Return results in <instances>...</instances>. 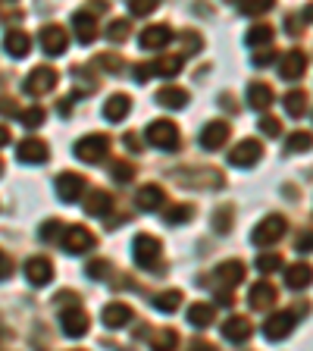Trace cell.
Instances as JSON below:
<instances>
[{"mask_svg":"<svg viewBox=\"0 0 313 351\" xmlns=\"http://www.w3.org/2000/svg\"><path fill=\"white\" fill-rule=\"evenodd\" d=\"M57 79H60L57 69H51V66H35V69L25 75V82H22V91L32 95V97H41L57 85Z\"/></svg>","mask_w":313,"mask_h":351,"instance_id":"4","label":"cell"},{"mask_svg":"<svg viewBox=\"0 0 313 351\" xmlns=\"http://www.w3.org/2000/svg\"><path fill=\"white\" fill-rule=\"evenodd\" d=\"M310 282H313V267L307 261H298L285 270V285L295 289V292H298V289H307Z\"/></svg>","mask_w":313,"mask_h":351,"instance_id":"21","label":"cell"},{"mask_svg":"<svg viewBox=\"0 0 313 351\" xmlns=\"http://www.w3.org/2000/svg\"><path fill=\"white\" fill-rule=\"evenodd\" d=\"M185 63V53H166V57H160L157 63H153V75H163V79H173V75H179V69H182Z\"/></svg>","mask_w":313,"mask_h":351,"instance_id":"31","label":"cell"},{"mask_svg":"<svg viewBox=\"0 0 313 351\" xmlns=\"http://www.w3.org/2000/svg\"><path fill=\"white\" fill-rule=\"evenodd\" d=\"M273 38H276V29H273V25H266V22H260V25H254V29L248 32V44H251V47H266Z\"/></svg>","mask_w":313,"mask_h":351,"instance_id":"34","label":"cell"},{"mask_svg":"<svg viewBox=\"0 0 313 351\" xmlns=\"http://www.w3.org/2000/svg\"><path fill=\"white\" fill-rule=\"evenodd\" d=\"M129 110H132L129 95H113L107 104H103V119H107V123H119V119L129 117Z\"/></svg>","mask_w":313,"mask_h":351,"instance_id":"26","label":"cell"},{"mask_svg":"<svg viewBox=\"0 0 313 351\" xmlns=\"http://www.w3.org/2000/svg\"><path fill=\"white\" fill-rule=\"evenodd\" d=\"M310 19H313V7H307L304 10V22H310Z\"/></svg>","mask_w":313,"mask_h":351,"instance_id":"57","label":"cell"},{"mask_svg":"<svg viewBox=\"0 0 313 351\" xmlns=\"http://www.w3.org/2000/svg\"><path fill=\"white\" fill-rule=\"evenodd\" d=\"M153 75V63H138L135 66V82H147Z\"/></svg>","mask_w":313,"mask_h":351,"instance_id":"51","label":"cell"},{"mask_svg":"<svg viewBox=\"0 0 313 351\" xmlns=\"http://www.w3.org/2000/svg\"><path fill=\"white\" fill-rule=\"evenodd\" d=\"M285 217H279V213H270V217H263L260 223L254 226V232H251V241H254L257 248H266V245H276L279 239L285 235Z\"/></svg>","mask_w":313,"mask_h":351,"instance_id":"2","label":"cell"},{"mask_svg":"<svg viewBox=\"0 0 313 351\" xmlns=\"http://www.w3.org/2000/svg\"><path fill=\"white\" fill-rule=\"evenodd\" d=\"M229 226H232V210L219 207V210L213 213V229H216V232H229Z\"/></svg>","mask_w":313,"mask_h":351,"instance_id":"41","label":"cell"},{"mask_svg":"<svg viewBox=\"0 0 313 351\" xmlns=\"http://www.w3.org/2000/svg\"><path fill=\"white\" fill-rule=\"evenodd\" d=\"M169 41H173V29H169V25H163V22L141 32V47H145V51H163Z\"/></svg>","mask_w":313,"mask_h":351,"instance_id":"16","label":"cell"},{"mask_svg":"<svg viewBox=\"0 0 313 351\" xmlns=\"http://www.w3.org/2000/svg\"><path fill=\"white\" fill-rule=\"evenodd\" d=\"M60 323H63L66 336H85L88 326H91V320H88V314H85V307H79V304L66 307L63 314H60Z\"/></svg>","mask_w":313,"mask_h":351,"instance_id":"9","label":"cell"},{"mask_svg":"<svg viewBox=\"0 0 313 351\" xmlns=\"http://www.w3.org/2000/svg\"><path fill=\"white\" fill-rule=\"evenodd\" d=\"M47 154H51V147H47V141H41V138H22L19 141V160L22 163H44Z\"/></svg>","mask_w":313,"mask_h":351,"instance_id":"18","label":"cell"},{"mask_svg":"<svg viewBox=\"0 0 313 351\" xmlns=\"http://www.w3.org/2000/svg\"><path fill=\"white\" fill-rule=\"evenodd\" d=\"M260 154H263V145L257 138H245V141H238V145L232 147V154H229V163L232 167H254L257 160H260Z\"/></svg>","mask_w":313,"mask_h":351,"instance_id":"8","label":"cell"},{"mask_svg":"<svg viewBox=\"0 0 313 351\" xmlns=\"http://www.w3.org/2000/svg\"><path fill=\"white\" fill-rule=\"evenodd\" d=\"M179 304H182V292H179V289H166V292L153 295V307L163 311V314H173Z\"/></svg>","mask_w":313,"mask_h":351,"instance_id":"33","label":"cell"},{"mask_svg":"<svg viewBox=\"0 0 313 351\" xmlns=\"http://www.w3.org/2000/svg\"><path fill=\"white\" fill-rule=\"evenodd\" d=\"M25 276H29L32 285H47L53 276V267L47 257H29L25 261Z\"/></svg>","mask_w":313,"mask_h":351,"instance_id":"19","label":"cell"},{"mask_svg":"<svg viewBox=\"0 0 313 351\" xmlns=\"http://www.w3.org/2000/svg\"><path fill=\"white\" fill-rule=\"evenodd\" d=\"M270 63H276V53H273V51L254 53V66H270Z\"/></svg>","mask_w":313,"mask_h":351,"instance_id":"53","label":"cell"},{"mask_svg":"<svg viewBox=\"0 0 313 351\" xmlns=\"http://www.w3.org/2000/svg\"><path fill=\"white\" fill-rule=\"evenodd\" d=\"M3 51H7L10 57H25V53L32 51V38L22 29H10L7 35H3Z\"/></svg>","mask_w":313,"mask_h":351,"instance_id":"25","label":"cell"},{"mask_svg":"<svg viewBox=\"0 0 313 351\" xmlns=\"http://www.w3.org/2000/svg\"><path fill=\"white\" fill-rule=\"evenodd\" d=\"M10 273H13V261L7 254H0V279H7Z\"/></svg>","mask_w":313,"mask_h":351,"instance_id":"55","label":"cell"},{"mask_svg":"<svg viewBox=\"0 0 313 351\" xmlns=\"http://www.w3.org/2000/svg\"><path fill=\"white\" fill-rule=\"evenodd\" d=\"M260 132L263 135H270V138H276L279 132H282V123H279L276 117H263L260 119Z\"/></svg>","mask_w":313,"mask_h":351,"instance_id":"45","label":"cell"},{"mask_svg":"<svg viewBox=\"0 0 313 351\" xmlns=\"http://www.w3.org/2000/svg\"><path fill=\"white\" fill-rule=\"evenodd\" d=\"M182 41H185V57H191V53L201 47V38H197L195 32H182Z\"/></svg>","mask_w":313,"mask_h":351,"instance_id":"48","label":"cell"},{"mask_svg":"<svg viewBox=\"0 0 313 351\" xmlns=\"http://www.w3.org/2000/svg\"><path fill=\"white\" fill-rule=\"evenodd\" d=\"M135 204L141 207V210H160L163 204H166V191L160 189V185H141L138 195H135Z\"/></svg>","mask_w":313,"mask_h":351,"instance_id":"17","label":"cell"},{"mask_svg":"<svg viewBox=\"0 0 313 351\" xmlns=\"http://www.w3.org/2000/svg\"><path fill=\"white\" fill-rule=\"evenodd\" d=\"M301 25H304V16H288V19H285V32H288V35H298V32H304L301 29Z\"/></svg>","mask_w":313,"mask_h":351,"instance_id":"52","label":"cell"},{"mask_svg":"<svg viewBox=\"0 0 313 351\" xmlns=\"http://www.w3.org/2000/svg\"><path fill=\"white\" fill-rule=\"evenodd\" d=\"M19 119L25 123V129H38V125L44 123V110H41V107H25Z\"/></svg>","mask_w":313,"mask_h":351,"instance_id":"40","label":"cell"},{"mask_svg":"<svg viewBox=\"0 0 313 351\" xmlns=\"http://www.w3.org/2000/svg\"><path fill=\"white\" fill-rule=\"evenodd\" d=\"M73 29H75V38H79L82 44H91L97 38V16L91 13V10H79V13L73 16Z\"/></svg>","mask_w":313,"mask_h":351,"instance_id":"15","label":"cell"},{"mask_svg":"<svg viewBox=\"0 0 313 351\" xmlns=\"http://www.w3.org/2000/svg\"><path fill=\"white\" fill-rule=\"evenodd\" d=\"M216 320V307L213 304H204V301H197V304H191V311H188V323L191 326H210V323Z\"/></svg>","mask_w":313,"mask_h":351,"instance_id":"30","label":"cell"},{"mask_svg":"<svg viewBox=\"0 0 313 351\" xmlns=\"http://www.w3.org/2000/svg\"><path fill=\"white\" fill-rule=\"evenodd\" d=\"M153 101L160 104V107H166V110H182L185 104H188V91L179 88V85H163L160 91L153 95Z\"/></svg>","mask_w":313,"mask_h":351,"instance_id":"20","label":"cell"},{"mask_svg":"<svg viewBox=\"0 0 313 351\" xmlns=\"http://www.w3.org/2000/svg\"><path fill=\"white\" fill-rule=\"evenodd\" d=\"M248 104L254 110H266L273 104V88L266 82H251L248 85Z\"/></svg>","mask_w":313,"mask_h":351,"instance_id":"27","label":"cell"},{"mask_svg":"<svg viewBox=\"0 0 313 351\" xmlns=\"http://www.w3.org/2000/svg\"><path fill=\"white\" fill-rule=\"evenodd\" d=\"M69 44V35H66L63 25H44L41 29V47L47 57H60Z\"/></svg>","mask_w":313,"mask_h":351,"instance_id":"12","label":"cell"},{"mask_svg":"<svg viewBox=\"0 0 313 351\" xmlns=\"http://www.w3.org/2000/svg\"><path fill=\"white\" fill-rule=\"evenodd\" d=\"M113 210V195L103 189H95L88 191V201H85V213L88 217H107Z\"/></svg>","mask_w":313,"mask_h":351,"instance_id":"22","label":"cell"},{"mask_svg":"<svg viewBox=\"0 0 313 351\" xmlns=\"http://www.w3.org/2000/svg\"><path fill=\"white\" fill-rule=\"evenodd\" d=\"M307 69V53L304 51H285L282 60H279V75L285 82H298Z\"/></svg>","mask_w":313,"mask_h":351,"instance_id":"11","label":"cell"},{"mask_svg":"<svg viewBox=\"0 0 313 351\" xmlns=\"http://www.w3.org/2000/svg\"><path fill=\"white\" fill-rule=\"evenodd\" d=\"M145 138H147V145L160 147V151H173V147H179V129L169 119H153L145 129Z\"/></svg>","mask_w":313,"mask_h":351,"instance_id":"3","label":"cell"},{"mask_svg":"<svg viewBox=\"0 0 313 351\" xmlns=\"http://www.w3.org/2000/svg\"><path fill=\"white\" fill-rule=\"evenodd\" d=\"M110 154V138L107 135H85V138L75 145V157L79 160H85V163H101L103 157Z\"/></svg>","mask_w":313,"mask_h":351,"instance_id":"5","label":"cell"},{"mask_svg":"<svg viewBox=\"0 0 313 351\" xmlns=\"http://www.w3.org/2000/svg\"><path fill=\"white\" fill-rule=\"evenodd\" d=\"M10 145V129L7 125H0V147H7Z\"/></svg>","mask_w":313,"mask_h":351,"instance_id":"56","label":"cell"},{"mask_svg":"<svg viewBox=\"0 0 313 351\" xmlns=\"http://www.w3.org/2000/svg\"><path fill=\"white\" fill-rule=\"evenodd\" d=\"M110 273H113V267H110L107 261H91L88 263V276L91 279H107Z\"/></svg>","mask_w":313,"mask_h":351,"instance_id":"43","label":"cell"},{"mask_svg":"<svg viewBox=\"0 0 313 351\" xmlns=\"http://www.w3.org/2000/svg\"><path fill=\"white\" fill-rule=\"evenodd\" d=\"M188 351H216V345L207 342V339H195V342L188 345Z\"/></svg>","mask_w":313,"mask_h":351,"instance_id":"54","label":"cell"},{"mask_svg":"<svg viewBox=\"0 0 313 351\" xmlns=\"http://www.w3.org/2000/svg\"><path fill=\"white\" fill-rule=\"evenodd\" d=\"M279 301V292H276V285L266 282V279H260V282L251 285V292H248V304L257 307V311H266V307H273Z\"/></svg>","mask_w":313,"mask_h":351,"instance_id":"13","label":"cell"},{"mask_svg":"<svg viewBox=\"0 0 313 351\" xmlns=\"http://www.w3.org/2000/svg\"><path fill=\"white\" fill-rule=\"evenodd\" d=\"M0 113H7V117H22V110L16 107L13 97H0Z\"/></svg>","mask_w":313,"mask_h":351,"instance_id":"50","label":"cell"},{"mask_svg":"<svg viewBox=\"0 0 313 351\" xmlns=\"http://www.w3.org/2000/svg\"><path fill=\"white\" fill-rule=\"evenodd\" d=\"M229 135H232V125H229L226 119H210V123L201 129V147H204V151H216V147H223L229 141Z\"/></svg>","mask_w":313,"mask_h":351,"instance_id":"7","label":"cell"},{"mask_svg":"<svg viewBox=\"0 0 313 351\" xmlns=\"http://www.w3.org/2000/svg\"><path fill=\"white\" fill-rule=\"evenodd\" d=\"M63 248L69 254H85V251L95 248V232L85 226H69L66 229V239H63Z\"/></svg>","mask_w":313,"mask_h":351,"instance_id":"10","label":"cell"},{"mask_svg":"<svg viewBox=\"0 0 313 351\" xmlns=\"http://www.w3.org/2000/svg\"><path fill=\"white\" fill-rule=\"evenodd\" d=\"M216 279L223 285H238L245 279V263L241 261H223L216 267Z\"/></svg>","mask_w":313,"mask_h":351,"instance_id":"28","label":"cell"},{"mask_svg":"<svg viewBox=\"0 0 313 351\" xmlns=\"http://www.w3.org/2000/svg\"><path fill=\"white\" fill-rule=\"evenodd\" d=\"M241 13H248V16H260V13H270L273 3L270 0H257V3H241Z\"/></svg>","mask_w":313,"mask_h":351,"instance_id":"44","label":"cell"},{"mask_svg":"<svg viewBox=\"0 0 313 351\" xmlns=\"http://www.w3.org/2000/svg\"><path fill=\"white\" fill-rule=\"evenodd\" d=\"M97 63H101L103 69H110V73H116V69H123V60H119L116 53H101V57H97Z\"/></svg>","mask_w":313,"mask_h":351,"instance_id":"47","label":"cell"},{"mask_svg":"<svg viewBox=\"0 0 313 351\" xmlns=\"http://www.w3.org/2000/svg\"><path fill=\"white\" fill-rule=\"evenodd\" d=\"M160 239H153V235L141 232L135 235V241H132V254H135V263H138L141 270H153L157 263H160Z\"/></svg>","mask_w":313,"mask_h":351,"instance_id":"1","label":"cell"},{"mask_svg":"<svg viewBox=\"0 0 313 351\" xmlns=\"http://www.w3.org/2000/svg\"><path fill=\"white\" fill-rule=\"evenodd\" d=\"M129 10H132V16H147V13H153V10H157V3H147V0H135Z\"/></svg>","mask_w":313,"mask_h":351,"instance_id":"49","label":"cell"},{"mask_svg":"<svg viewBox=\"0 0 313 351\" xmlns=\"http://www.w3.org/2000/svg\"><path fill=\"white\" fill-rule=\"evenodd\" d=\"M295 323H298V311H276V314L266 317V323H263V336L270 339V342H279V339H285L292 332Z\"/></svg>","mask_w":313,"mask_h":351,"instance_id":"6","label":"cell"},{"mask_svg":"<svg viewBox=\"0 0 313 351\" xmlns=\"http://www.w3.org/2000/svg\"><path fill=\"white\" fill-rule=\"evenodd\" d=\"M310 147H313L310 132H295V135H288V141H285V151L288 154H301V151H310Z\"/></svg>","mask_w":313,"mask_h":351,"instance_id":"36","label":"cell"},{"mask_svg":"<svg viewBox=\"0 0 313 351\" xmlns=\"http://www.w3.org/2000/svg\"><path fill=\"white\" fill-rule=\"evenodd\" d=\"M191 217H195V207L191 204H175V207H169V210L163 213V219H166L169 226H182V223H188Z\"/></svg>","mask_w":313,"mask_h":351,"instance_id":"35","label":"cell"},{"mask_svg":"<svg viewBox=\"0 0 313 351\" xmlns=\"http://www.w3.org/2000/svg\"><path fill=\"white\" fill-rule=\"evenodd\" d=\"M0 173H3V160H0Z\"/></svg>","mask_w":313,"mask_h":351,"instance_id":"58","label":"cell"},{"mask_svg":"<svg viewBox=\"0 0 313 351\" xmlns=\"http://www.w3.org/2000/svg\"><path fill=\"white\" fill-rule=\"evenodd\" d=\"M129 19H113L110 22V29H107V38L110 41H125V38H129Z\"/></svg>","mask_w":313,"mask_h":351,"instance_id":"38","label":"cell"},{"mask_svg":"<svg viewBox=\"0 0 313 351\" xmlns=\"http://www.w3.org/2000/svg\"><path fill=\"white\" fill-rule=\"evenodd\" d=\"M85 191V176L79 173H60L57 176V197L60 201H75Z\"/></svg>","mask_w":313,"mask_h":351,"instance_id":"14","label":"cell"},{"mask_svg":"<svg viewBox=\"0 0 313 351\" xmlns=\"http://www.w3.org/2000/svg\"><path fill=\"white\" fill-rule=\"evenodd\" d=\"M0 254H3V251H0Z\"/></svg>","mask_w":313,"mask_h":351,"instance_id":"59","label":"cell"},{"mask_svg":"<svg viewBox=\"0 0 313 351\" xmlns=\"http://www.w3.org/2000/svg\"><path fill=\"white\" fill-rule=\"evenodd\" d=\"M285 113L295 119H301L307 113V91L304 88H295V91H288L285 95Z\"/></svg>","mask_w":313,"mask_h":351,"instance_id":"32","label":"cell"},{"mask_svg":"<svg viewBox=\"0 0 313 351\" xmlns=\"http://www.w3.org/2000/svg\"><path fill=\"white\" fill-rule=\"evenodd\" d=\"M66 229L60 219H47V223H41V239L44 241H63L66 239Z\"/></svg>","mask_w":313,"mask_h":351,"instance_id":"37","label":"cell"},{"mask_svg":"<svg viewBox=\"0 0 313 351\" xmlns=\"http://www.w3.org/2000/svg\"><path fill=\"white\" fill-rule=\"evenodd\" d=\"M295 248H298L301 254H310L313 251V229H304V232L295 239Z\"/></svg>","mask_w":313,"mask_h":351,"instance_id":"46","label":"cell"},{"mask_svg":"<svg viewBox=\"0 0 313 351\" xmlns=\"http://www.w3.org/2000/svg\"><path fill=\"white\" fill-rule=\"evenodd\" d=\"M175 345H179V332L169 326H160L151 332V348L153 351H175Z\"/></svg>","mask_w":313,"mask_h":351,"instance_id":"29","label":"cell"},{"mask_svg":"<svg viewBox=\"0 0 313 351\" xmlns=\"http://www.w3.org/2000/svg\"><path fill=\"white\" fill-rule=\"evenodd\" d=\"M251 332H254V326H251L248 317H229L226 323H223V336L229 339V342H245V339H251Z\"/></svg>","mask_w":313,"mask_h":351,"instance_id":"23","label":"cell"},{"mask_svg":"<svg viewBox=\"0 0 313 351\" xmlns=\"http://www.w3.org/2000/svg\"><path fill=\"white\" fill-rule=\"evenodd\" d=\"M132 176H135V167H132V163H125V160L113 163V179H116V182H132Z\"/></svg>","mask_w":313,"mask_h":351,"instance_id":"42","label":"cell"},{"mask_svg":"<svg viewBox=\"0 0 313 351\" xmlns=\"http://www.w3.org/2000/svg\"><path fill=\"white\" fill-rule=\"evenodd\" d=\"M101 320H103V326H107V329L125 326V323L132 320V311H129V304H123V301H110V304L103 307Z\"/></svg>","mask_w":313,"mask_h":351,"instance_id":"24","label":"cell"},{"mask_svg":"<svg viewBox=\"0 0 313 351\" xmlns=\"http://www.w3.org/2000/svg\"><path fill=\"white\" fill-rule=\"evenodd\" d=\"M257 270H260V273L282 270V257H279V254H260V257H257Z\"/></svg>","mask_w":313,"mask_h":351,"instance_id":"39","label":"cell"}]
</instances>
